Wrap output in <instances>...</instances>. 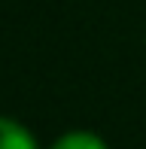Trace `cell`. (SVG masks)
<instances>
[{
	"label": "cell",
	"instance_id": "obj_1",
	"mask_svg": "<svg viewBox=\"0 0 146 149\" xmlns=\"http://www.w3.org/2000/svg\"><path fill=\"white\" fill-rule=\"evenodd\" d=\"M0 149H40V143L24 122L0 116Z\"/></svg>",
	"mask_w": 146,
	"mask_h": 149
},
{
	"label": "cell",
	"instance_id": "obj_2",
	"mask_svg": "<svg viewBox=\"0 0 146 149\" xmlns=\"http://www.w3.org/2000/svg\"><path fill=\"white\" fill-rule=\"evenodd\" d=\"M46 149H110V143L101 137L97 131H88V128H73V131L58 134Z\"/></svg>",
	"mask_w": 146,
	"mask_h": 149
}]
</instances>
